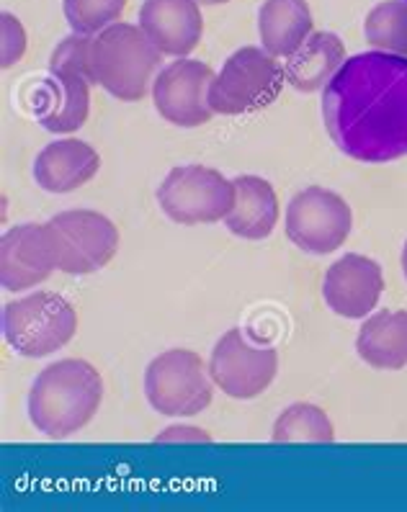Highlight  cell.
Here are the masks:
<instances>
[{
    "label": "cell",
    "instance_id": "6da1fadb",
    "mask_svg": "<svg viewBox=\"0 0 407 512\" xmlns=\"http://www.w3.org/2000/svg\"><path fill=\"white\" fill-rule=\"evenodd\" d=\"M322 119L343 155L392 163L407 155V57H348L322 91Z\"/></svg>",
    "mask_w": 407,
    "mask_h": 512
},
{
    "label": "cell",
    "instance_id": "7a4b0ae2",
    "mask_svg": "<svg viewBox=\"0 0 407 512\" xmlns=\"http://www.w3.org/2000/svg\"><path fill=\"white\" fill-rule=\"evenodd\" d=\"M104 379L83 358H62L37 376L29 392V417L47 438H67L96 417Z\"/></svg>",
    "mask_w": 407,
    "mask_h": 512
},
{
    "label": "cell",
    "instance_id": "3957f363",
    "mask_svg": "<svg viewBox=\"0 0 407 512\" xmlns=\"http://www.w3.org/2000/svg\"><path fill=\"white\" fill-rule=\"evenodd\" d=\"M160 55L140 26L119 21L91 42V80L119 101H140L152 88Z\"/></svg>",
    "mask_w": 407,
    "mask_h": 512
},
{
    "label": "cell",
    "instance_id": "277c9868",
    "mask_svg": "<svg viewBox=\"0 0 407 512\" xmlns=\"http://www.w3.org/2000/svg\"><path fill=\"white\" fill-rule=\"evenodd\" d=\"M78 332V312L65 296L52 291L16 299L3 309V335L13 353L24 358L52 356Z\"/></svg>",
    "mask_w": 407,
    "mask_h": 512
},
{
    "label": "cell",
    "instance_id": "5b68a950",
    "mask_svg": "<svg viewBox=\"0 0 407 512\" xmlns=\"http://www.w3.org/2000/svg\"><path fill=\"white\" fill-rule=\"evenodd\" d=\"M284 70L263 47H243L232 52L209 88L214 114L240 116L266 109L284 83Z\"/></svg>",
    "mask_w": 407,
    "mask_h": 512
},
{
    "label": "cell",
    "instance_id": "8992f818",
    "mask_svg": "<svg viewBox=\"0 0 407 512\" xmlns=\"http://www.w3.org/2000/svg\"><path fill=\"white\" fill-rule=\"evenodd\" d=\"M212 376L199 353L173 348L152 358L145 371V397L150 407L168 417H191L212 402Z\"/></svg>",
    "mask_w": 407,
    "mask_h": 512
},
{
    "label": "cell",
    "instance_id": "52a82bcc",
    "mask_svg": "<svg viewBox=\"0 0 407 512\" xmlns=\"http://www.w3.org/2000/svg\"><path fill=\"white\" fill-rule=\"evenodd\" d=\"M158 204L176 224H212L225 219L235 204V181L207 165H181L158 186Z\"/></svg>",
    "mask_w": 407,
    "mask_h": 512
},
{
    "label": "cell",
    "instance_id": "ba28073f",
    "mask_svg": "<svg viewBox=\"0 0 407 512\" xmlns=\"http://www.w3.org/2000/svg\"><path fill=\"white\" fill-rule=\"evenodd\" d=\"M351 227V206L341 193L322 186L304 188L286 206V235L304 253H335L348 240Z\"/></svg>",
    "mask_w": 407,
    "mask_h": 512
},
{
    "label": "cell",
    "instance_id": "9c48e42d",
    "mask_svg": "<svg viewBox=\"0 0 407 512\" xmlns=\"http://www.w3.org/2000/svg\"><path fill=\"white\" fill-rule=\"evenodd\" d=\"M279 371V353L271 345H256L243 330H227L209 358V376L232 399H256L271 386Z\"/></svg>",
    "mask_w": 407,
    "mask_h": 512
},
{
    "label": "cell",
    "instance_id": "30bf717a",
    "mask_svg": "<svg viewBox=\"0 0 407 512\" xmlns=\"http://www.w3.org/2000/svg\"><path fill=\"white\" fill-rule=\"evenodd\" d=\"M60 245V271L88 276L109 266L119 250V229L109 217L91 209L60 211L49 219Z\"/></svg>",
    "mask_w": 407,
    "mask_h": 512
},
{
    "label": "cell",
    "instance_id": "8fae6325",
    "mask_svg": "<svg viewBox=\"0 0 407 512\" xmlns=\"http://www.w3.org/2000/svg\"><path fill=\"white\" fill-rule=\"evenodd\" d=\"M214 70L207 62L176 57V62L165 65L152 80V101L155 109L168 124L183 129H194L207 124L214 116L209 106V88H212Z\"/></svg>",
    "mask_w": 407,
    "mask_h": 512
},
{
    "label": "cell",
    "instance_id": "7c38bea8",
    "mask_svg": "<svg viewBox=\"0 0 407 512\" xmlns=\"http://www.w3.org/2000/svg\"><path fill=\"white\" fill-rule=\"evenodd\" d=\"M60 268V245L52 224H19L0 240V284L24 291L42 284Z\"/></svg>",
    "mask_w": 407,
    "mask_h": 512
},
{
    "label": "cell",
    "instance_id": "4fadbf2b",
    "mask_svg": "<svg viewBox=\"0 0 407 512\" xmlns=\"http://www.w3.org/2000/svg\"><path fill=\"white\" fill-rule=\"evenodd\" d=\"M382 291L384 273L379 263L359 253L335 260L322 281V296L328 307L346 320H364L379 304Z\"/></svg>",
    "mask_w": 407,
    "mask_h": 512
},
{
    "label": "cell",
    "instance_id": "5bb4252c",
    "mask_svg": "<svg viewBox=\"0 0 407 512\" xmlns=\"http://www.w3.org/2000/svg\"><path fill=\"white\" fill-rule=\"evenodd\" d=\"M140 29L163 55L186 57L204 37V19L194 0H145Z\"/></svg>",
    "mask_w": 407,
    "mask_h": 512
},
{
    "label": "cell",
    "instance_id": "9a60e30c",
    "mask_svg": "<svg viewBox=\"0 0 407 512\" xmlns=\"http://www.w3.org/2000/svg\"><path fill=\"white\" fill-rule=\"evenodd\" d=\"M91 78L80 73H49L34 96V111L47 132L70 134L80 129L91 109Z\"/></svg>",
    "mask_w": 407,
    "mask_h": 512
},
{
    "label": "cell",
    "instance_id": "2e32d148",
    "mask_svg": "<svg viewBox=\"0 0 407 512\" xmlns=\"http://www.w3.org/2000/svg\"><path fill=\"white\" fill-rule=\"evenodd\" d=\"M101 157L83 139H57L34 160V181L47 193H73L93 181Z\"/></svg>",
    "mask_w": 407,
    "mask_h": 512
},
{
    "label": "cell",
    "instance_id": "e0dca14e",
    "mask_svg": "<svg viewBox=\"0 0 407 512\" xmlns=\"http://www.w3.org/2000/svg\"><path fill=\"white\" fill-rule=\"evenodd\" d=\"M225 224L240 240H266L279 224V196L274 186L258 175H240L235 181V204Z\"/></svg>",
    "mask_w": 407,
    "mask_h": 512
},
{
    "label": "cell",
    "instance_id": "ac0fdd59",
    "mask_svg": "<svg viewBox=\"0 0 407 512\" xmlns=\"http://www.w3.org/2000/svg\"><path fill=\"white\" fill-rule=\"evenodd\" d=\"M312 11L307 0H263L258 11V37L268 55L289 60L312 37Z\"/></svg>",
    "mask_w": 407,
    "mask_h": 512
},
{
    "label": "cell",
    "instance_id": "d6986e66",
    "mask_svg": "<svg viewBox=\"0 0 407 512\" xmlns=\"http://www.w3.org/2000/svg\"><path fill=\"white\" fill-rule=\"evenodd\" d=\"M346 47L333 31H312L297 55L289 57L284 70L286 83L302 93H315L335 78L346 62Z\"/></svg>",
    "mask_w": 407,
    "mask_h": 512
},
{
    "label": "cell",
    "instance_id": "ffe728a7",
    "mask_svg": "<svg viewBox=\"0 0 407 512\" xmlns=\"http://www.w3.org/2000/svg\"><path fill=\"white\" fill-rule=\"evenodd\" d=\"M356 353L377 371H400L407 366V312L382 309L364 322L356 338Z\"/></svg>",
    "mask_w": 407,
    "mask_h": 512
},
{
    "label": "cell",
    "instance_id": "44dd1931",
    "mask_svg": "<svg viewBox=\"0 0 407 512\" xmlns=\"http://www.w3.org/2000/svg\"><path fill=\"white\" fill-rule=\"evenodd\" d=\"M274 443H333L330 417L317 404H292L274 422Z\"/></svg>",
    "mask_w": 407,
    "mask_h": 512
},
{
    "label": "cell",
    "instance_id": "7402d4cb",
    "mask_svg": "<svg viewBox=\"0 0 407 512\" xmlns=\"http://www.w3.org/2000/svg\"><path fill=\"white\" fill-rule=\"evenodd\" d=\"M364 34L366 42L379 52L407 57V0H387L371 8Z\"/></svg>",
    "mask_w": 407,
    "mask_h": 512
},
{
    "label": "cell",
    "instance_id": "603a6c76",
    "mask_svg": "<svg viewBox=\"0 0 407 512\" xmlns=\"http://www.w3.org/2000/svg\"><path fill=\"white\" fill-rule=\"evenodd\" d=\"M127 0H62L65 19L73 34L96 37L109 26L119 24Z\"/></svg>",
    "mask_w": 407,
    "mask_h": 512
},
{
    "label": "cell",
    "instance_id": "cb8c5ba5",
    "mask_svg": "<svg viewBox=\"0 0 407 512\" xmlns=\"http://www.w3.org/2000/svg\"><path fill=\"white\" fill-rule=\"evenodd\" d=\"M91 37L73 34L62 39L49 60V73H80L91 78Z\"/></svg>",
    "mask_w": 407,
    "mask_h": 512
},
{
    "label": "cell",
    "instance_id": "d4e9b609",
    "mask_svg": "<svg viewBox=\"0 0 407 512\" xmlns=\"http://www.w3.org/2000/svg\"><path fill=\"white\" fill-rule=\"evenodd\" d=\"M26 31L13 13L0 16V65L11 67L24 57Z\"/></svg>",
    "mask_w": 407,
    "mask_h": 512
},
{
    "label": "cell",
    "instance_id": "484cf974",
    "mask_svg": "<svg viewBox=\"0 0 407 512\" xmlns=\"http://www.w3.org/2000/svg\"><path fill=\"white\" fill-rule=\"evenodd\" d=\"M171 440H194V443H209V435L199 428H168L155 438V443H171Z\"/></svg>",
    "mask_w": 407,
    "mask_h": 512
},
{
    "label": "cell",
    "instance_id": "4316f807",
    "mask_svg": "<svg viewBox=\"0 0 407 512\" xmlns=\"http://www.w3.org/2000/svg\"><path fill=\"white\" fill-rule=\"evenodd\" d=\"M199 6H222V3H230V0H194Z\"/></svg>",
    "mask_w": 407,
    "mask_h": 512
},
{
    "label": "cell",
    "instance_id": "83f0119b",
    "mask_svg": "<svg viewBox=\"0 0 407 512\" xmlns=\"http://www.w3.org/2000/svg\"><path fill=\"white\" fill-rule=\"evenodd\" d=\"M402 271H405V278H407V242L405 247H402Z\"/></svg>",
    "mask_w": 407,
    "mask_h": 512
}]
</instances>
